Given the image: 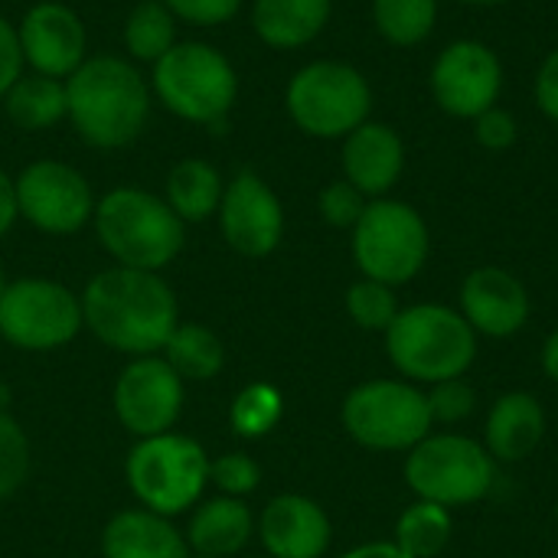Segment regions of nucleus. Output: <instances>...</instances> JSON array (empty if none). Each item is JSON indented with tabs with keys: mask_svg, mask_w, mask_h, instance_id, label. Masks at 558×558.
I'll list each match as a JSON object with an SVG mask.
<instances>
[{
	"mask_svg": "<svg viewBox=\"0 0 558 558\" xmlns=\"http://www.w3.org/2000/svg\"><path fill=\"white\" fill-rule=\"evenodd\" d=\"M82 324L111 350L154 356L180 324V304L160 271L105 268L82 291Z\"/></svg>",
	"mask_w": 558,
	"mask_h": 558,
	"instance_id": "obj_1",
	"label": "nucleus"
},
{
	"mask_svg": "<svg viewBox=\"0 0 558 558\" xmlns=\"http://www.w3.org/2000/svg\"><path fill=\"white\" fill-rule=\"evenodd\" d=\"M150 78L128 56H88L65 78V121L95 150L131 147L154 111Z\"/></svg>",
	"mask_w": 558,
	"mask_h": 558,
	"instance_id": "obj_2",
	"label": "nucleus"
},
{
	"mask_svg": "<svg viewBox=\"0 0 558 558\" xmlns=\"http://www.w3.org/2000/svg\"><path fill=\"white\" fill-rule=\"evenodd\" d=\"M147 78L154 101L196 128H222L242 88L235 62L206 39H180Z\"/></svg>",
	"mask_w": 558,
	"mask_h": 558,
	"instance_id": "obj_3",
	"label": "nucleus"
},
{
	"mask_svg": "<svg viewBox=\"0 0 558 558\" xmlns=\"http://www.w3.org/2000/svg\"><path fill=\"white\" fill-rule=\"evenodd\" d=\"M101 248L121 268L160 271L186 245V222L163 196L144 186H114L95 203L92 216Z\"/></svg>",
	"mask_w": 558,
	"mask_h": 558,
	"instance_id": "obj_4",
	"label": "nucleus"
},
{
	"mask_svg": "<svg viewBox=\"0 0 558 558\" xmlns=\"http://www.w3.org/2000/svg\"><path fill=\"white\" fill-rule=\"evenodd\" d=\"M291 124L314 141H343L373 118L369 78L343 59H311L284 85Z\"/></svg>",
	"mask_w": 558,
	"mask_h": 558,
	"instance_id": "obj_5",
	"label": "nucleus"
},
{
	"mask_svg": "<svg viewBox=\"0 0 558 558\" xmlns=\"http://www.w3.org/2000/svg\"><path fill=\"white\" fill-rule=\"evenodd\" d=\"M386 350L402 376L435 386L468 373L477 356V333L445 304H415L399 311L386 330Z\"/></svg>",
	"mask_w": 558,
	"mask_h": 558,
	"instance_id": "obj_6",
	"label": "nucleus"
},
{
	"mask_svg": "<svg viewBox=\"0 0 558 558\" xmlns=\"http://www.w3.org/2000/svg\"><path fill=\"white\" fill-rule=\"evenodd\" d=\"M353 232V258L363 278L389 288L412 281L432 252V232L422 213L402 199H369Z\"/></svg>",
	"mask_w": 558,
	"mask_h": 558,
	"instance_id": "obj_7",
	"label": "nucleus"
},
{
	"mask_svg": "<svg viewBox=\"0 0 558 558\" xmlns=\"http://www.w3.org/2000/svg\"><path fill=\"white\" fill-rule=\"evenodd\" d=\"M128 487L157 517H177L199 504L209 484V458L186 435H154L128 454Z\"/></svg>",
	"mask_w": 558,
	"mask_h": 558,
	"instance_id": "obj_8",
	"label": "nucleus"
},
{
	"mask_svg": "<svg viewBox=\"0 0 558 558\" xmlns=\"http://www.w3.org/2000/svg\"><path fill=\"white\" fill-rule=\"evenodd\" d=\"M343 428L373 451H412L432 432L428 396L399 379L356 386L343 402Z\"/></svg>",
	"mask_w": 558,
	"mask_h": 558,
	"instance_id": "obj_9",
	"label": "nucleus"
},
{
	"mask_svg": "<svg viewBox=\"0 0 558 558\" xmlns=\"http://www.w3.org/2000/svg\"><path fill=\"white\" fill-rule=\"evenodd\" d=\"M405 481L418 500L441 507L477 504L494 487V458L464 435H428L405 461Z\"/></svg>",
	"mask_w": 558,
	"mask_h": 558,
	"instance_id": "obj_10",
	"label": "nucleus"
},
{
	"mask_svg": "<svg viewBox=\"0 0 558 558\" xmlns=\"http://www.w3.org/2000/svg\"><path fill=\"white\" fill-rule=\"evenodd\" d=\"M82 327L78 294L59 281L16 278L0 294V337L20 350H59L72 343Z\"/></svg>",
	"mask_w": 558,
	"mask_h": 558,
	"instance_id": "obj_11",
	"label": "nucleus"
},
{
	"mask_svg": "<svg viewBox=\"0 0 558 558\" xmlns=\"http://www.w3.org/2000/svg\"><path fill=\"white\" fill-rule=\"evenodd\" d=\"M16 213L43 235H75L95 216L88 177L65 160H33L13 177Z\"/></svg>",
	"mask_w": 558,
	"mask_h": 558,
	"instance_id": "obj_12",
	"label": "nucleus"
},
{
	"mask_svg": "<svg viewBox=\"0 0 558 558\" xmlns=\"http://www.w3.org/2000/svg\"><path fill=\"white\" fill-rule=\"evenodd\" d=\"M428 92L435 105L458 118L474 121L504 95V59L484 39H451L432 62Z\"/></svg>",
	"mask_w": 558,
	"mask_h": 558,
	"instance_id": "obj_13",
	"label": "nucleus"
},
{
	"mask_svg": "<svg viewBox=\"0 0 558 558\" xmlns=\"http://www.w3.org/2000/svg\"><path fill=\"white\" fill-rule=\"evenodd\" d=\"M216 216L226 245L242 258H268L284 239L281 196L255 170H239L226 180Z\"/></svg>",
	"mask_w": 558,
	"mask_h": 558,
	"instance_id": "obj_14",
	"label": "nucleus"
},
{
	"mask_svg": "<svg viewBox=\"0 0 558 558\" xmlns=\"http://www.w3.org/2000/svg\"><path fill=\"white\" fill-rule=\"evenodd\" d=\"M183 412V379L163 356H134L114 383V415L137 435H167Z\"/></svg>",
	"mask_w": 558,
	"mask_h": 558,
	"instance_id": "obj_15",
	"label": "nucleus"
},
{
	"mask_svg": "<svg viewBox=\"0 0 558 558\" xmlns=\"http://www.w3.org/2000/svg\"><path fill=\"white\" fill-rule=\"evenodd\" d=\"M20 52L29 72L69 78L88 59V29L78 10L62 0H36L16 20Z\"/></svg>",
	"mask_w": 558,
	"mask_h": 558,
	"instance_id": "obj_16",
	"label": "nucleus"
},
{
	"mask_svg": "<svg viewBox=\"0 0 558 558\" xmlns=\"http://www.w3.org/2000/svg\"><path fill=\"white\" fill-rule=\"evenodd\" d=\"M343 180L366 199H383L405 173V137L389 121H363L340 141Z\"/></svg>",
	"mask_w": 558,
	"mask_h": 558,
	"instance_id": "obj_17",
	"label": "nucleus"
},
{
	"mask_svg": "<svg viewBox=\"0 0 558 558\" xmlns=\"http://www.w3.org/2000/svg\"><path fill=\"white\" fill-rule=\"evenodd\" d=\"M461 317L484 337H513L530 320L523 281L497 265L474 268L461 284Z\"/></svg>",
	"mask_w": 558,
	"mask_h": 558,
	"instance_id": "obj_18",
	"label": "nucleus"
},
{
	"mask_svg": "<svg viewBox=\"0 0 558 558\" xmlns=\"http://www.w3.org/2000/svg\"><path fill=\"white\" fill-rule=\"evenodd\" d=\"M262 546L275 558H320L330 549V520L320 504L281 494L262 510Z\"/></svg>",
	"mask_w": 558,
	"mask_h": 558,
	"instance_id": "obj_19",
	"label": "nucleus"
},
{
	"mask_svg": "<svg viewBox=\"0 0 558 558\" xmlns=\"http://www.w3.org/2000/svg\"><path fill=\"white\" fill-rule=\"evenodd\" d=\"M333 0H248L252 33L275 52H294L320 39Z\"/></svg>",
	"mask_w": 558,
	"mask_h": 558,
	"instance_id": "obj_20",
	"label": "nucleus"
},
{
	"mask_svg": "<svg viewBox=\"0 0 558 558\" xmlns=\"http://www.w3.org/2000/svg\"><path fill=\"white\" fill-rule=\"evenodd\" d=\"M105 558H190L180 530L150 510L114 513L101 533Z\"/></svg>",
	"mask_w": 558,
	"mask_h": 558,
	"instance_id": "obj_21",
	"label": "nucleus"
},
{
	"mask_svg": "<svg viewBox=\"0 0 558 558\" xmlns=\"http://www.w3.org/2000/svg\"><path fill=\"white\" fill-rule=\"evenodd\" d=\"M546 435V412L530 392L497 399L487 418V451L497 461H526Z\"/></svg>",
	"mask_w": 558,
	"mask_h": 558,
	"instance_id": "obj_22",
	"label": "nucleus"
},
{
	"mask_svg": "<svg viewBox=\"0 0 558 558\" xmlns=\"http://www.w3.org/2000/svg\"><path fill=\"white\" fill-rule=\"evenodd\" d=\"M255 533L252 510L235 497L203 500L186 526V546L203 556H235Z\"/></svg>",
	"mask_w": 558,
	"mask_h": 558,
	"instance_id": "obj_23",
	"label": "nucleus"
},
{
	"mask_svg": "<svg viewBox=\"0 0 558 558\" xmlns=\"http://www.w3.org/2000/svg\"><path fill=\"white\" fill-rule=\"evenodd\" d=\"M226 177L206 157H183L163 180V199L183 222H206L219 213Z\"/></svg>",
	"mask_w": 558,
	"mask_h": 558,
	"instance_id": "obj_24",
	"label": "nucleus"
},
{
	"mask_svg": "<svg viewBox=\"0 0 558 558\" xmlns=\"http://www.w3.org/2000/svg\"><path fill=\"white\" fill-rule=\"evenodd\" d=\"M0 101H3L7 121L26 134H39L65 121V82L62 78H49V75L26 69L7 88Z\"/></svg>",
	"mask_w": 558,
	"mask_h": 558,
	"instance_id": "obj_25",
	"label": "nucleus"
},
{
	"mask_svg": "<svg viewBox=\"0 0 558 558\" xmlns=\"http://www.w3.org/2000/svg\"><path fill=\"white\" fill-rule=\"evenodd\" d=\"M180 43V23L163 0H137L121 23V46L131 62L154 65Z\"/></svg>",
	"mask_w": 558,
	"mask_h": 558,
	"instance_id": "obj_26",
	"label": "nucleus"
},
{
	"mask_svg": "<svg viewBox=\"0 0 558 558\" xmlns=\"http://www.w3.org/2000/svg\"><path fill=\"white\" fill-rule=\"evenodd\" d=\"M163 360L167 366L186 383H206L222 373L226 350L222 340L199 324H177L173 333L163 343Z\"/></svg>",
	"mask_w": 558,
	"mask_h": 558,
	"instance_id": "obj_27",
	"label": "nucleus"
},
{
	"mask_svg": "<svg viewBox=\"0 0 558 558\" xmlns=\"http://www.w3.org/2000/svg\"><path fill=\"white\" fill-rule=\"evenodd\" d=\"M441 0H369L376 33L399 49L422 46L438 23Z\"/></svg>",
	"mask_w": 558,
	"mask_h": 558,
	"instance_id": "obj_28",
	"label": "nucleus"
},
{
	"mask_svg": "<svg viewBox=\"0 0 558 558\" xmlns=\"http://www.w3.org/2000/svg\"><path fill=\"white\" fill-rule=\"evenodd\" d=\"M451 543V513L441 504L418 500L396 523V546L412 558H435Z\"/></svg>",
	"mask_w": 558,
	"mask_h": 558,
	"instance_id": "obj_29",
	"label": "nucleus"
},
{
	"mask_svg": "<svg viewBox=\"0 0 558 558\" xmlns=\"http://www.w3.org/2000/svg\"><path fill=\"white\" fill-rule=\"evenodd\" d=\"M281 412H284L281 392L275 386H268V383H252V386H245L232 399L229 422H232V432L235 435H242V438H262V435H268L281 422Z\"/></svg>",
	"mask_w": 558,
	"mask_h": 558,
	"instance_id": "obj_30",
	"label": "nucleus"
},
{
	"mask_svg": "<svg viewBox=\"0 0 558 558\" xmlns=\"http://www.w3.org/2000/svg\"><path fill=\"white\" fill-rule=\"evenodd\" d=\"M347 314L363 330H389L392 320L399 317L396 291L383 281L363 278V281L350 284V291H347Z\"/></svg>",
	"mask_w": 558,
	"mask_h": 558,
	"instance_id": "obj_31",
	"label": "nucleus"
},
{
	"mask_svg": "<svg viewBox=\"0 0 558 558\" xmlns=\"http://www.w3.org/2000/svg\"><path fill=\"white\" fill-rule=\"evenodd\" d=\"M29 474V441L23 428L0 409V500L16 494Z\"/></svg>",
	"mask_w": 558,
	"mask_h": 558,
	"instance_id": "obj_32",
	"label": "nucleus"
},
{
	"mask_svg": "<svg viewBox=\"0 0 558 558\" xmlns=\"http://www.w3.org/2000/svg\"><path fill=\"white\" fill-rule=\"evenodd\" d=\"M366 203H369V199H366L353 183H347L343 177L333 180V183H327V186L317 193V213H320V219H324L327 226H333V229H353V226L360 222Z\"/></svg>",
	"mask_w": 558,
	"mask_h": 558,
	"instance_id": "obj_33",
	"label": "nucleus"
},
{
	"mask_svg": "<svg viewBox=\"0 0 558 558\" xmlns=\"http://www.w3.org/2000/svg\"><path fill=\"white\" fill-rule=\"evenodd\" d=\"M248 0H163V7L177 16V23L193 29H219L232 23Z\"/></svg>",
	"mask_w": 558,
	"mask_h": 558,
	"instance_id": "obj_34",
	"label": "nucleus"
},
{
	"mask_svg": "<svg viewBox=\"0 0 558 558\" xmlns=\"http://www.w3.org/2000/svg\"><path fill=\"white\" fill-rule=\"evenodd\" d=\"M209 481L222 490V497H245L262 484V468L248 454H222L209 461Z\"/></svg>",
	"mask_w": 558,
	"mask_h": 558,
	"instance_id": "obj_35",
	"label": "nucleus"
},
{
	"mask_svg": "<svg viewBox=\"0 0 558 558\" xmlns=\"http://www.w3.org/2000/svg\"><path fill=\"white\" fill-rule=\"evenodd\" d=\"M471 131H474V141L490 150V154H504L517 144L520 137V124H517V114L507 111L504 105H494L487 108L484 114H477L471 121Z\"/></svg>",
	"mask_w": 558,
	"mask_h": 558,
	"instance_id": "obj_36",
	"label": "nucleus"
},
{
	"mask_svg": "<svg viewBox=\"0 0 558 558\" xmlns=\"http://www.w3.org/2000/svg\"><path fill=\"white\" fill-rule=\"evenodd\" d=\"M477 405L474 389L458 376V379H445L435 383L432 396H428V409H432V422H464Z\"/></svg>",
	"mask_w": 558,
	"mask_h": 558,
	"instance_id": "obj_37",
	"label": "nucleus"
},
{
	"mask_svg": "<svg viewBox=\"0 0 558 558\" xmlns=\"http://www.w3.org/2000/svg\"><path fill=\"white\" fill-rule=\"evenodd\" d=\"M26 72L23 52H20V36H16V23L10 16L0 13V98L7 95V88Z\"/></svg>",
	"mask_w": 558,
	"mask_h": 558,
	"instance_id": "obj_38",
	"label": "nucleus"
},
{
	"mask_svg": "<svg viewBox=\"0 0 558 558\" xmlns=\"http://www.w3.org/2000/svg\"><path fill=\"white\" fill-rule=\"evenodd\" d=\"M533 98H536V108H539L553 124H558V46L539 62V69H536Z\"/></svg>",
	"mask_w": 558,
	"mask_h": 558,
	"instance_id": "obj_39",
	"label": "nucleus"
},
{
	"mask_svg": "<svg viewBox=\"0 0 558 558\" xmlns=\"http://www.w3.org/2000/svg\"><path fill=\"white\" fill-rule=\"evenodd\" d=\"M20 219L16 213V190H13V177L0 167V239L13 229V222Z\"/></svg>",
	"mask_w": 558,
	"mask_h": 558,
	"instance_id": "obj_40",
	"label": "nucleus"
},
{
	"mask_svg": "<svg viewBox=\"0 0 558 558\" xmlns=\"http://www.w3.org/2000/svg\"><path fill=\"white\" fill-rule=\"evenodd\" d=\"M343 558H412V556H409V553H402L396 543H366V546L350 549Z\"/></svg>",
	"mask_w": 558,
	"mask_h": 558,
	"instance_id": "obj_41",
	"label": "nucleus"
},
{
	"mask_svg": "<svg viewBox=\"0 0 558 558\" xmlns=\"http://www.w3.org/2000/svg\"><path fill=\"white\" fill-rule=\"evenodd\" d=\"M543 369H546L549 379H556L558 383V330H553V337H549L546 347H543Z\"/></svg>",
	"mask_w": 558,
	"mask_h": 558,
	"instance_id": "obj_42",
	"label": "nucleus"
},
{
	"mask_svg": "<svg viewBox=\"0 0 558 558\" xmlns=\"http://www.w3.org/2000/svg\"><path fill=\"white\" fill-rule=\"evenodd\" d=\"M458 3H468V7H504L510 0H458Z\"/></svg>",
	"mask_w": 558,
	"mask_h": 558,
	"instance_id": "obj_43",
	"label": "nucleus"
},
{
	"mask_svg": "<svg viewBox=\"0 0 558 558\" xmlns=\"http://www.w3.org/2000/svg\"><path fill=\"white\" fill-rule=\"evenodd\" d=\"M7 284H10V281H7V275H3V268H0V294L7 291Z\"/></svg>",
	"mask_w": 558,
	"mask_h": 558,
	"instance_id": "obj_44",
	"label": "nucleus"
},
{
	"mask_svg": "<svg viewBox=\"0 0 558 558\" xmlns=\"http://www.w3.org/2000/svg\"><path fill=\"white\" fill-rule=\"evenodd\" d=\"M190 558H216V556H203V553H193V556Z\"/></svg>",
	"mask_w": 558,
	"mask_h": 558,
	"instance_id": "obj_45",
	"label": "nucleus"
},
{
	"mask_svg": "<svg viewBox=\"0 0 558 558\" xmlns=\"http://www.w3.org/2000/svg\"><path fill=\"white\" fill-rule=\"evenodd\" d=\"M556 520H558V507H556Z\"/></svg>",
	"mask_w": 558,
	"mask_h": 558,
	"instance_id": "obj_46",
	"label": "nucleus"
}]
</instances>
